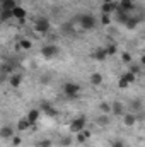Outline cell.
Wrapping results in <instances>:
<instances>
[{
	"mask_svg": "<svg viewBox=\"0 0 145 147\" xmlns=\"http://www.w3.org/2000/svg\"><path fill=\"white\" fill-rule=\"evenodd\" d=\"M79 22H80L82 29H92V28L96 26V17L91 16V14H82V16L79 17Z\"/></svg>",
	"mask_w": 145,
	"mask_h": 147,
	"instance_id": "obj_1",
	"label": "cell"
},
{
	"mask_svg": "<svg viewBox=\"0 0 145 147\" xmlns=\"http://www.w3.org/2000/svg\"><path fill=\"white\" fill-rule=\"evenodd\" d=\"M63 91H65V94H67L68 98H77L79 92H80V86L75 84V82H67V84L63 86Z\"/></svg>",
	"mask_w": 145,
	"mask_h": 147,
	"instance_id": "obj_2",
	"label": "cell"
},
{
	"mask_svg": "<svg viewBox=\"0 0 145 147\" xmlns=\"http://www.w3.org/2000/svg\"><path fill=\"white\" fill-rule=\"evenodd\" d=\"M84 128H85V118H84V116L75 118L72 123H70V132H73V134H79V132H82Z\"/></svg>",
	"mask_w": 145,
	"mask_h": 147,
	"instance_id": "obj_3",
	"label": "cell"
},
{
	"mask_svg": "<svg viewBox=\"0 0 145 147\" xmlns=\"http://www.w3.org/2000/svg\"><path fill=\"white\" fill-rule=\"evenodd\" d=\"M41 55H43L44 58H53V57L58 55V46H55V45H46V46L41 48Z\"/></svg>",
	"mask_w": 145,
	"mask_h": 147,
	"instance_id": "obj_4",
	"label": "cell"
},
{
	"mask_svg": "<svg viewBox=\"0 0 145 147\" xmlns=\"http://www.w3.org/2000/svg\"><path fill=\"white\" fill-rule=\"evenodd\" d=\"M34 29H36V33H48L50 31V21L46 19V17H41V19H38L36 24H34Z\"/></svg>",
	"mask_w": 145,
	"mask_h": 147,
	"instance_id": "obj_5",
	"label": "cell"
},
{
	"mask_svg": "<svg viewBox=\"0 0 145 147\" xmlns=\"http://www.w3.org/2000/svg\"><path fill=\"white\" fill-rule=\"evenodd\" d=\"M39 110H41V113H46L48 116H55V115H56V110H55V108H51V105H50V103H46V101H43V103H41V108H39Z\"/></svg>",
	"mask_w": 145,
	"mask_h": 147,
	"instance_id": "obj_6",
	"label": "cell"
},
{
	"mask_svg": "<svg viewBox=\"0 0 145 147\" xmlns=\"http://www.w3.org/2000/svg\"><path fill=\"white\" fill-rule=\"evenodd\" d=\"M12 16H14V19H19V21H24L26 19V16H28V12L22 9V7H15L14 10H12Z\"/></svg>",
	"mask_w": 145,
	"mask_h": 147,
	"instance_id": "obj_7",
	"label": "cell"
},
{
	"mask_svg": "<svg viewBox=\"0 0 145 147\" xmlns=\"http://www.w3.org/2000/svg\"><path fill=\"white\" fill-rule=\"evenodd\" d=\"M31 127H33V123L29 121V118H22V120L17 121V130H21V132H26V130L31 128Z\"/></svg>",
	"mask_w": 145,
	"mask_h": 147,
	"instance_id": "obj_8",
	"label": "cell"
},
{
	"mask_svg": "<svg viewBox=\"0 0 145 147\" xmlns=\"http://www.w3.org/2000/svg\"><path fill=\"white\" fill-rule=\"evenodd\" d=\"M111 106H113V111H111V113H113L114 116H123V115H125V113H123V105H121L119 101H113Z\"/></svg>",
	"mask_w": 145,
	"mask_h": 147,
	"instance_id": "obj_9",
	"label": "cell"
},
{
	"mask_svg": "<svg viewBox=\"0 0 145 147\" xmlns=\"http://www.w3.org/2000/svg\"><path fill=\"white\" fill-rule=\"evenodd\" d=\"M101 9H103V12H104V14H113L114 10H118V5H116L114 2H104Z\"/></svg>",
	"mask_w": 145,
	"mask_h": 147,
	"instance_id": "obj_10",
	"label": "cell"
},
{
	"mask_svg": "<svg viewBox=\"0 0 145 147\" xmlns=\"http://www.w3.org/2000/svg\"><path fill=\"white\" fill-rule=\"evenodd\" d=\"M97 62H104L106 60V57H108V53H106V50L104 48H97L96 51H94V55H92Z\"/></svg>",
	"mask_w": 145,
	"mask_h": 147,
	"instance_id": "obj_11",
	"label": "cell"
},
{
	"mask_svg": "<svg viewBox=\"0 0 145 147\" xmlns=\"http://www.w3.org/2000/svg\"><path fill=\"white\" fill-rule=\"evenodd\" d=\"M123 123L126 125V127H133L135 123H137V115H123Z\"/></svg>",
	"mask_w": 145,
	"mask_h": 147,
	"instance_id": "obj_12",
	"label": "cell"
},
{
	"mask_svg": "<svg viewBox=\"0 0 145 147\" xmlns=\"http://www.w3.org/2000/svg\"><path fill=\"white\" fill-rule=\"evenodd\" d=\"M0 137L2 139H12L14 137V128L12 127H3L0 130Z\"/></svg>",
	"mask_w": 145,
	"mask_h": 147,
	"instance_id": "obj_13",
	"label": "cell"
},
{
	"mask_svg": "<svg viewBox=\"0 0 145 147\" xmlns=\"http://www.w3.org/2000/svg\"><path fill=\"white\" fill-rule=\"evenodd\" d=\"M17 7L15 0H2V10H14Z\"/></svg>",
	"mask_w": 145,
	"mask_h": 147,
	"instance_id": "obj_14",
	"label": "cell"
},
{
	"mask_svg": "<svg viewBox=\"0 0 145 147\" xmlns=\"http://www.w3.org/2000/svg\"><path fill=\"white\" fill-rule=\"evenodd\" d=\"M140 21H142L140 17H130V19L125 22V26H126L128 29H135V28H137V24H138Z\"/></svg>",
	"mask_w": 145,
	"mask_h": 147,
	"instance_id": "obj_15",
	"label": "cell"
},
{
	"mask_svg": "<svg viewBox=\"0 0 145 147\" xmlns=\"http://www.w3.org/2000/svg\"><path fill=\"white\" fill-rule=\"evenodd\" d=\"M119 9L125 10V12L133 10V3H132V0H121V2H119Z\"/></svg>",
	"mask_w": 145,
	"mask_h": 147,
	"instance_id": "obj_16",
	"label": "cell"
},
{
	"mask_svg": "<svg viewBox=\"0 0 145 147\" xmlns=\"http://www.w3.org/2000/svg\"><path fill=\"white\" fill-rule=\"evenodd\" d=\"M39 115H41V110H31L29 113H28V118H29V121L34 125L38 121V118H39Z\"/></svg>",
	"mask_w": 145,
	"mask_h": 147,
	"instance_id": "obj_17",
	"label": "cell"
},
{
	"mask_svg": "<svg viewBox=\"0 0 145 147\" xmlns=\"http://www.w3.org/2000/svg\"><path fill=\"white\" fill-rule=\"evenodd\" d=\"M91 84H92V86H101V84H103V75H101V74H92V75H91Z\"/></svg>",
	"mask_w": 145,
	"mask_h": 147,
	"instance_id": "obj_18",
	"label": "cell"
},
{
	"mask_svg": "<svg viewBox=\"0 0 145 147\" xmlns=\"http://www.w3.org/2000/svg\"><path fill=\"white\" fill-rule=\"evenodd\" d=\"M96 121H97L99 125H103V127H104V125H109V115H106V113H103V115H99Z\"/></svg>",
	"mask_w": 145,
	"mask_h": 147,
	"instance_id": "obj_19",
	"label": "cell"
},
{
	"mask_svg": "<svg viewBox=\"0 0 145 147\" xmlns=\"http://www.w3.org/2000/svg\"><path fill=\"white\" fill-rule=\"evenodd\" d=\"M123 79L128 80V84H133V82H137V74L126 72V74H123Z\"/></svg>",
	"mask_w": 145,
	"mask_h": 147,
	"instance_id": "obj_20",
	"label": "cell"
},
{
	"mask_svg": "<svg viewBox=\"0 0 145 147\" xmlns=\"http://www.w3.org/2000/svg\"><path fill=\"white\" fill-rule=\"evenodd\" d=\"M99 110L103 111V113H106V115H109V113L113 111V106H111L109 103H101V105H99Z\"/></svg>",
	"mask_w": 145,
	"mask_h": 147,
	"instance_id": "obj_21",
	"label": "cell"
},
{
	"mask_svg": "<svg viewBox=\"0 0 145 147\" xmlns=\"http://www.w3.org/2000/svg\"><path fill=\"white\" fill-rule=\"evenodd\" d=\"M19 84H21V77L19 75H12L10 77V86L12 87H19Z\"/></svg>",
	"mask_w": 145,
	"mask_h": 147,
	"instance_id": "obj_22",
	"label": "cell"
},
{
	"mask_svg": "<svg viewBox=\"0 0 145 147\" xmlns=\"http://www.w3.org/2000/svg\"><path fill=\"white\" fill-rule=\"evenodd\" d=\"M101 24H104V26L111 24V14H104V12H103V16H101Z\"/></svg>",
	"mask_w": 145,
	"mask_h": 147,
	"instance_id": "obj_23",
	"label": "cell"
},
{
	"mask_svg": "<svg viewBox=\"0 0 145 147\" xmlns=\"http://www.w3.org/2000/svg\"><path fill=\"white\" fill-rule=\"evenodd\" d=\"M9 19H14L12 10H2V21H9Z\"/></svg>",
	"mask_w": 145,
	"mask_h": 147,
	"instance_id": "obj_24",
	"label": "cell"
},
{
	"mask_svg": "<svg viewBox=\"0 0 145 147\" xmlns=\"http://www.w3.org/2000/svg\"><path fill=\"white\" fill-rule=\"evenodd\" d=\"M104 50H106V53H108L109 57H113V55L116 53V45H108Z\"/></svg>",
	"mask_w": 145,
	"mask_h": 147,
	"instance_id": "obj_25",
	"label": "cell"
},
{
	"mask_svg": "<svg viewBox=\"0 0 145 147\" xmlns=\"http://www.w3.org/2000/svg\"><path fill=\"white\" fill-rule=\"evenodd\" d=\"M38 147H51V140L50 139H43L38 142Z\"/></svg>",
	"mask_w": 145,
	"mask_h": 147,
	"instance_id": "obj_26",
	"label": "cell"
},
{
	"mask_svg": "<svg viewBox=\"0 0 145 147\" xmlns=\"http://www.w3.org/2000/svg\"><path fill=\"white\" fill-rule=\"evenodd\" d=\"M31 46H33V43H31L29 39H22V41H21V48H24V50H29Z\"/></svg>",
	"mask_w": 145,
	"mask_h": 147,
	"instance_id": "obj_27",
	"label": "cell"
},
{
	"mask_svg": "<svg viewBox=\"0 0 145 147\" xmlns=\"http://www.w3.org/2000/svg\"><path fill=\"white\" fill-rule=\"evenodd\" d=\"M85 139H87V135H85V132H84V130L77 134V142H80V144H82V142H85Z\"/></svg>",
	"mask_w": 145,
	"mask_h": 147,
	"instance_id": "obj_28",
	"label": "cell"
},
{
	"mask_svg": "<svg viewBox=\"0 0 145 147\" xmlns=\"http://www.w3.org/2000/svg\"><path fill=\"white\" fill-rule=\"evenodd\" d=\"M121 60H123L125 63H130V62H132V55L125 51V53H121Z\"/></svg>",
	"mask_w": 145,
	"mask_h": 147,
	"instance_id": "obj_29",
	"label": "cell"
},
{
	"mask_svg": "<svg viewBox=\"0 0 145 147\" xmlns=\"http://www.w3.org/2000/svg\"><path fill=\"white\" fill-rule=\"evenodd\" d=\"M118 87H119V89H126V87H128V80H125V79L121 77L119 82H118Z\"/></svg>",
	"mask_w": 145,
	"mask_h": 147,
	"instance_id": "obj_30",
	"label": "cell"
},
{
	"mask_svg": "<svg viewBox=\"0 0 145 147\" xmlns=\"http://www.w3.org/2000/svg\"><path fill=\"white\" fill-rule=\"evenodd\" d=\"M132 108H133V110H140V108H142V101H140V99H133Z\"/></svg>",
	"mask_w": 145,
	"mask_h": 147,
	"instance_id": "obj_31",
	"label": "cell"
},
{
	"mask_svg": "<svg viewBox=\"0 0 145 147\" xmlns=\"http://www.w3.org/2000/svg\"><path fill=\"white\" fill-rule=\"evenodd\" d=\"M60 144H62V146H70V144H72V140H70L68 137H62V140H60Z\"/></svg>",
	"mask_w": 145,
	"mask_h": 147,
	"instance_id": "obj_32",
	"label": "cell"
},
{
	"mask_svg": "<svg viewBox=\"0 0 145 147\" xmlns=\"http://www.w3.org/2000/svg\"><path fill=\"white\" fill-rule=\"evenodd\" d=\"M21 142H22V140H21V137H17V135H15V137H12V144H14V146H19Z\"/></svg>",
	"mask_w": 145,
	"mask_h": 147,
	"instance_id": "obj_33",
	"label": "cell"
},
{
	"mask_svg": "<svg viewBox=\"0 0 145 147\" xmlns=\"http://www.w3.org/2000/svg\"><path fill=\"white\" fill-rule=\"evenodd\" d=\"M130 72L137 74V72H138V65H133V67H132V70H130Z\"/></svg>",
	"mask_w": 145,
	"mask_h": 147,
	"instance_id": "obj_34",
	"label": "cell"
},
{
	"mask_svg": "<svg viewBox=\"0 0 145 147\" xmlns=\"http://www.w3.org/2000/svg\"><path fill=\"white\" fill-rule=\"evenodd\" d=\"M140 60H142V65H145V55L142 57V58H140Z\"/></svg>",
	"mask_w": 145,
	"mask_h": 147,
	"instance_id": "obj_35",
	"label": "cell"
},
{
	"mask_svg": "<svg viewBox=\"0 0 145 147\" xmlns=\"http://www.w3.org/2000/svg\"><path fill=\"white\" fill-rule=\"evenodd\" d=\"M103 2H113V0H103Z\"/></svg>",
	"mask_w": 145,
	"mask_h": 147,
	"instance_id": "obj_36",
	"label": "cell"
}]
</instances>
